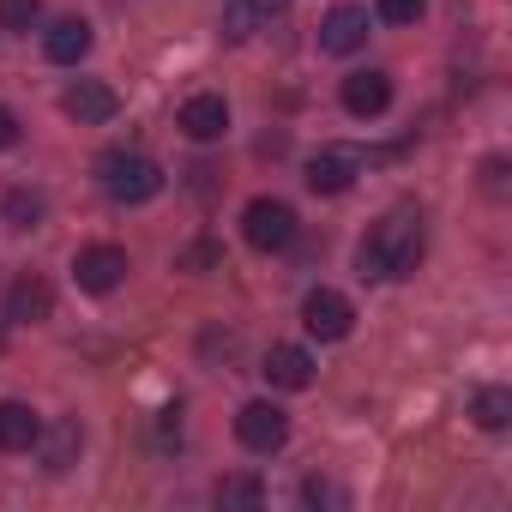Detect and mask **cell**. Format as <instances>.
<instances>
[{"mask_svg": "<svg viewBox=\"0 0 512 512\" xmlns=\"http://www.w3.org/2000/svg\"><path fill=\"white\" fill-rule=\"evenodd\" d=\"M260 374H266L278 392H308V386H314V356L296 350V344H272L266 362H260Z\"/></svg>", "mask_w": 512, "mask_h": 512, "instance_id": "30bf717a", "label": "cell"}, {"mask_svg": "<svg viewBox=\"0 0 512 512\" xmlns=\"http://www.w3.org/2000/svg\"><path fill=\"white\" fill-rule=\"evenodd\" d=\"M97 187L121 205H145V199L163 193V169L145 151H103L97 157Z\"/></svg>", "mask_w": 512, "mask_h": 512, "instance_id": "7a4b0ae2", "label": "cell"}, {"mask_svg": "<svg viewBox=\"0 0 512 512\" xmlns=\"http://www.w3.org/2000/svg\"><path fill=\"white\" fill-rule=\"evenodd\" d=\"M61 109L79 121V127H103V121H115V91L109 85H97V79H79V85H67V97H61Z\"/></svg>", "mask_w": 512, "mask_h": 512, "instance_id": "8fae6325", "label": "cell"}, {"mask_svg": "<svg viewBox=\"0 0 512 512\" xmlns=\"http://www.w3.org/2000/svg\"><path fill=\"white\" fill-rule=\"evenodd\" d=\"M241 235H247L253 253H284V247L296 241V211H290L284 199H253V205L241 211Z\"/></svg>", "mask_w": 512, "mask_h": 512, "instance_id": "3957f363", "label": "cell"}, {"mask_svg": "<svg viewBox=\"0 0 512 512\" xmlns=\"http://www.w3.org/2000/svg\"><path fill=\"white\" fill-rule=\"evenodd\" d=\"M37 440H43V416L31 404H19V398L0 404V452H31Z\"/></svg>", "mask_w": 512, "mask_h": 512, "instance_id": "5bb4252c", "label": "cell"}, {"mask_svg": "<svg viewBox=\"0 0 512 512\" xmlns=\"http://www.w3.org/2000/svg\"><path fill=\"white\" fill-rule=\"evenodd\" d=\"M356 169H362L356 151H320V157H308V187L314 193H344L356 181Z\"/></svg>", "mask_w": 512, "mask_h": 512, "instance_id": "2e32d148", "label": "cell"}, {"mask_svg": "<svg viewBox=\"0 0 512 512\" xmlns=\"http://www.w3.org/2000/svg\"><path fill=\"white\" fill-rule=\"evenodd\" d=\"M260 500H266V488L253 476H223L217 482V506H260Z\"/></svg>", "mask_w": 512, "mask_h": 512, "instance_id": "ffe728a7", "label": "cell"}, {"mask_svg": "<svg viewBox=\"0 0 512 512\" xmlns=\"http://www.w3.org/2000/svg\"><path fill=\"white\" fill-rule=\"evenodd\" d=\"M284 13H290V0H223L217 31H223V43H247V37H260L272 19H284Z\"/></svg>", "mask_w": 512, "mask_h": 512, "instance_id": "52a82bcc", "label": "cell"}, {"mask_svg": "<svg viewBox=\"0 0 512 512\" xmlns=\"http://www.w3.org/2000/svg\"><path fill=\"white\" fill-rule=\"evenodd\" d=\"M422 253H428V229H422V211L398 205L374 223V235L356 247V272L362 284H392V278H410L422 266Z\"/></svg>", "mask_w": 512, "mask_h": 512, "instance_id": "6da1fadb", "label": "cell"}, {"mask_svg": "<svg viewBox=\"0 0 512 512\" xmlns=\"http://www.w3.org/2000/svg\"><path fill=\"white\" fill-rule=\"evenodd\" d=\"M7 217H13V229H37L43 199H37V193H25V187H13V193H7Z\"/></svg>", "mask_w": 512, "mask_h": 512, "instance_id": "44dd1931", "label": "cell"}, {"mask_svg": "<svg viewBox=\"0 0 512 512\" xmlns=\"http://www.w3.org/2000/svg\"><path fill=\"white\" fill-rule=\"evenodd\" d=\"M13 145H19V115L0 109V151H13Z\"/></svg>", "mask_w": 512, "mask_h": 512, "instance_id": "d4e9b609", "label": "cell"}, {"mask_svg": "<svg viewBox=\"0 0 512 512\" xmlns=\"http://www.w3.org/2000/svg\"><path fill=\"white\" fill-rule=\"evenodd\" d=\"M43 55H49L55 67H79V61L91 55V25H85V19H55L49 37H43Z\"/></svg>", "mask_w": 512, "mask_h": 512, "instance_id": "9a60e30c", "label": "cell"}, {"mask_svg": "<svg viewBox=\"0 0 512 512\" xmlns=\"http://www.w3.org/2000/svg\"><path fill=\"white\" fill-rule=\"evenodd\" d=\"M121 278H127V247H115V241H91V247L73 253V284H79V290L109 296V290H121Z\"/></svg>", "mask_w": 512, "mask_h": 512, "instance_id": "277c9868", "label": "cell"}, {"mask_svg": "<svg viewBox=\"0 0 512 512\" xmlns=\"http://www.w3.org/2000/svg\"><path fill=\"white\" fill-rule=\"evenodd\" d=\"M73 452H79V422H61V428L49 434V446H43V464H49V470H67Z\"/></svg>", "mask_w": 512, "mask_h": 512, "instance_id": "d6986e66", "label": "cell"}, {"mask_svg": "<svg viewBox=\"0 0 512 512\" xmlns=\"http://www.w3.org/2000/svg\"><path fill=\"white\" fill-rule=\"evenodd\" d=\"M368 43V7H332L320 19V55H356Z\"/></svg>", "mask_w": 512, "mask_h": 512, "instance_id": "ba28073f", "label": "cell"}, {"mask_svg": "<svg viewBox=\"0 0 512 512\" xmlns=\"http://www.w3.org/2000/svg\"><path fill=\"white\" fill-rule=\"evenodd\" d=\"M55 314V290L43 284V278H19L13 290H7V320L13 326H43Z\"/></svg>", "mask_w": 512, "mask_h": 512, "instance_id": "4fadbf2b", "label": "cell"}, {"mask_svg": "<svg viewBox=\"0 0 512 512\" xmlns=\"http://www.w3.org/2000/svg\"><path fill=\"white\" fill-rule=\"evenodd\" d=\"M470 416H476V428L500 434V428L512 422V392H506V386H482V392L470 398Z\"/></svg>", "mask_w": 512, "mask_h": 512, "instance_id": "e0dca14e", "label": "cell"}, {"mask_svg": "<svg viewBox=\"0 0 512 512\" xmlns=\"http://www.w3.org/2000/svg\"><path fill=\"white\" fill-rule=\"evenodd\" d=\"M302 326H308L320 344H338V338H350L356 308H350V296H338V290H308V302H302Z\"/></svg>", "mask_w": 512, "mask_h": 512, "instance_id": "8992f818", "label": "cell"}, {"mask_svg": "<svg viewBox=\"0 0 512 512\" xmlns=\"http://www.w3.org/2000/svg\"><path fill=\"white\" fill-rule=\"evenodd\" d=\"M344 109H350L356 121H374V115H386V109H392V73H380V67H368V73H350V79H344Z\"/></svg>", "mask_w": 512, "mask_h": 512, "instance_id": "9c48e42d", "label": "cell"}, {"mask_svg": "<svg viewBox=\"0 0 512 512\" xmlns=\"http://www.w3.org/2000/svg\"><path fill=\"white\" fill-rule=\"evenodd\" d=\"M37 19H43V0H0V31L7 37H25Z\"/></svg>", "mask_w": 512, "mask_h": 512, "instance_id": "ac0fdd59", "label": "cell"}, {"mask_svg": "<svg viewBox=\"0 0 512 512\" xmlns=\"http://www.w3.org/2000/svg\"><path fill=\"white\" fill-rule=\"evenodd\" d=\"M217 260H223V253H217L211 241H193V247L181 253V272H205V266H217Z\"/></svg>", "mask_w": 512, "mask_h": 512, "instance_id": "cb8c5ba5", "label": "cell"}, {"mask_svg": "<svg viewBox=\"0 0 512 512\" xmlns=\"http://www.w3.org/2000/svg\"><path fill=\"white\" fill-rule=\"evenodd\" d=\"M235 440H241L247 452H278V446L290 440V416H284L272 398L241 404V416H235Z\"/></svg>", "mask_w": 512, "mask_h": 512, "instance_id": "5b68a950", "label": "cell"}, {"mask_svg": "<svg viewBox=\"0 0 512 512\" xmlns=\"http://www.w3.org/2000/svg\"><path fill=\"white\" fill-rule=\"evenodd\" d=\"M181 133H187V139H199V145L223 139V133H229V103H223V97H211V91L187 97V103H181Z\"/></svg>", "mask_w": 512, "mask_h": 512, "instance_id": "7c38bea8", "label": "cell"}, {"mask_svg": "<svg viewBox=\"0 0 512 512\" xmlns=\"http://www.w3.org/2000/svg\"><path fill=\"white\" fill-rule=\"evenodd\" d=\"M302 500H308V506H344V488L326 482V476H308V482H302Z\"/></svg>", "mask_w": 512, "mask_h": 512, "instance_id": "603a6c76", "label": "cell"}, {"mask_svg": "<svg viewBox=\"0 0 512 512\" xmlns=\"http://www.w3.org/2000/svg\"><path fill=\"white\" fill-rule=\"evenodd\" d=\"M428 13V0H380V19L386 25H416Z\"/></svg>", "mask_w": 512, "mask_h": 512, "instance_id": "7402d4cb", "label": "cell"}]
</instances>
